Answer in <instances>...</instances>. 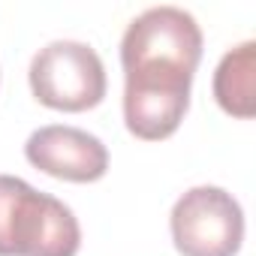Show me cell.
Here are the masks:
<instances>
[{
	"label": "cell",
	"instance_id": "cell-1",
	"mask_svg": "<svg viewBox=\"0 0 256 256\" xmlns=\"http://www.w3.org/2000/svg\"><path fill=\"white\" fill-rule=\"evenodd\" d=\"M202 58V30L178 6H151L120 40L124 108L145 118H178L190 106V82Z\"/></svg>",
	"mask_w": 256,
	"mask_h": 256
},
{
	"label": "cell",
	"instance_id": "cell-2",
	"mask_svg": "<svg viewBox=\"0 0 256 256\" xmlns=\"http://www.w3.org/2000/svg\"><path fill=\"white\" fill-rule=\"evenodd\" d=\"M82 229L70 205L0 175V256H76Z\"/></svg>",
	"mask_w": 256,
	"mask_h": 256
},
{
	"label": "cell",
	"instance_id": "cell-3",
	"mask_svg": "<svg viewBox=\"0 0 256 256\" xmlns=\"http://www.w3.org/2000/svg\"><path fill=\"white\" fill-rule=\"evenodd\" d=\"M34 96L58 112H84L106 96V66L88 42L54 40L30 60Z\"/></svg>",
	"mask_w": 256,
	"mask_h": 256
},
{
	"label": "cell",
	"instance_id": "cell-4",
	"mask_svg": "<svg viewBox=\"0 0 256 256\" xmlns=\"http://www.w3.org/2000/svg\"><path fill=\"white\" fill-rule=\"evenodd\" d=\"M172 241L181 256H235L244 241V211L223 187H193L172 208Z\"/></svg>",
	"mask_w": 256,
	"mask_h": 256
},
{
	"label": "cell",
	"instance_id": "cell-5",
	"mask_svg": "<svg viewBox=\"0 0 256 256\" xmlns=\"http://www.w3.org/2000/svg\"><path fill=\"white\" fill-rule=\"evenodd\" d=\"M24 157L46 175L76 184L100 181L108 169V151L106 145L78 126L52 124L30 133L24 145Z\"/></svg>",
	"mask_w": 256,
	"mask_h": 256
},
{
	"label": "cell",
	"instance_id": "cell-6",
	"mask_svg": "<svg viewBox=\"0 0 256 256\" xmlns=\"http://www.w3.org/2000/svg\"><path fill=\"white\" fill-rule=\"evenodd\" d=\"M256 42L247 40L223 54L214 72V96L232 118H253L256 112Z\"/></svg>",
	"mask_w": 256,
	"mask_h": 256
}]
</instances>
